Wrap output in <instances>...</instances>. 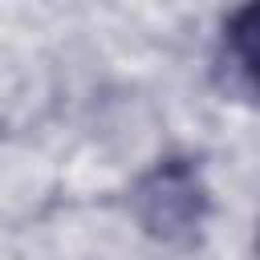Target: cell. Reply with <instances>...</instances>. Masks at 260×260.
I'll use <instances>...</instances> for the list:
<instances>
[{
    "label": "cell",
    "mask_w": 260,
    "mask_h": 260,
    "mask_svg": "<svg viewBox=\"0 0 260 260\" xmlns=\"http://www.w3.org/2000/svg\"><path fill=\"white\" fill-rule=\"evenodd\" d=\"M134 215L154 240H183L191 236L207 215V187L199 171L187 158L158 162L138 187H134Z\"/></svg>",
    "instance_id": "obj_1"
},
{
    "label": "cell",
    "mask_w": 260,
    "mask_h": 260,
    "mask_svg": "<svg viewBox=\"0 0 260 260\" xmlns=\"http://www.w3.org/2000/svg\"><path fill=\"white\" fill-rule=\"evenodd\" d=\"M252 16H256V8L244 4V8L223 24V61L236 65L244 93H252V61H256V49H252Z\"/></svg>",
    "instance_id": "obj_2"
}]
</instances>
